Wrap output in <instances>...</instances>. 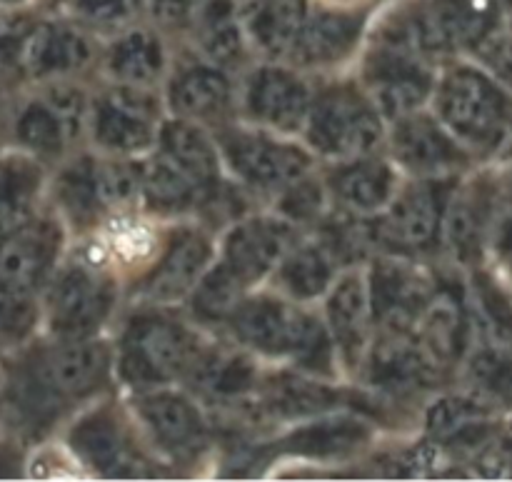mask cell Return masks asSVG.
Returning <instances> with one entry per match:
<instances>
[{
  "instance_id": "19",
  "label": "cell",
  "mask_w": 512,
  "mask_h": 482,
  "mask_svg": "<svg viewBox=\"0 0 512 482\" xmlns=\"http://www.w3.org/2000/svg\"><path fill=\"white\" fill-rule=\"evenodd\" d=\"M140 415L158 443L170 453H193L203 443V420L198 410L180 395H148L140 403Z\"/></svg>"
},
{
  "instance_id": "30",
  "label": "cell",
  "mask_w": 512,
  "mask_h": 482,
  "mask_svg": "<svg viewBox=\"0 0 512 482\" xmlns=\"http://www.w3.org/2000/svg\"><path fill=\"white\" fill-rule=\"evenodd\" d=\"M163 148L165 155L198 185H208L218 173L213 145L205 138L203 130L195 128V125L180 123V120L165 125Z\"/></svg>"
},
{
  "instance_id": "14",
  "label": "cell",
  "mask_w": 512,
  "mask_h": 482,
  "mask_svg": "<svg viewBox=\"0 0 512 482\" xmlns=\"http://www.w3.org/2000/svg\"><path fill=\"white\" fill-rule=\"evenodd\" d=\"M83 100L75 90L58 88L45 100L30 103L18 118V138L35 153H58L65 140L78 133Z\"/></svg>"
},
{
  "instance_id": "43",
  "label": "cell",
  "mask_w": 512,
  "mask_h": 482,
  "mask_svg": "<svg viewBox=\"0 0 512 482\" xmlns=\"http://www.w3.org/2000/svg\"><path fill=\"white\" fill-rule=\"evenodd\" d=\"M203 48L208 50L210 58L220 60V63H233L235 58H240L243 40H240V30L228 10H213L205 18Z\"/></svg>"
},
{
  "instance_id": "7",
  "label": "cell",
  "mask_w": 512,
  "mask_h": 482,
  "mask_svg": "<svg viewBox=\"0 0 512 482\" xmlns=\"http://www.w3.org/2000/svg\"><path fill=\"white\" fill-rule=\"evenodd\" d=\"M495 0H438L410 28V48L450 50L478 45L495 25Z\"/></svg>"
},
{
  "instance_id": "33",
  "label": "cell",
  "mask_w": 512,
  "mask_h": 482,
  "mask_svg": "<svg viewBox=\"0 0 512 482\" xmlns=\"http://www.w3.org/2000/svg\"><path fill=\"white\" fill-rule=\"evenodd\" d=\"M488 228V210L480 190H468L450 203L445 215V238L460 260L478 258Z\"/></svg>"
},
{
  "instance_id": "29",
  "label": "cell",
  "mask_w": 512,
  "mask_h": 482,
  "mask_svg": "<svg viewBox=\"0 0 512 482\" xmlns=\"http://www.w3.org/2000/svg\"><path fill=\"white\" fill-rule=\"evenodd\" d=\"M170 100L180 115L208 118V115H218L228 105L230 85L218 70L193 68L175 80Z\"/></svg>"
},
{
  "instance_id": "51",
  "label": "cell",
  "mask_w": 512,
  "mask_h": 482,
  "mask_svg": "<svg viewBox=\"0 0 512 482\" xmlns=\"http://www.w3.org/2000/svg\"><path fill=\"white\" fill-rule=\"evenodd\" d=\"M15 473L13 455H8V450L0 448V478H8V475Z\"/></svg>"
},
{
  "instance_id": "8",
  "label": "cell",
  "mask_w": 512,
  "mask_h": 482,
  "mask_svg": "<svg viewBox=\"0 0 512 482\" xmlns=\"http://www.w3.org/2000/svg\"><path fill=\"white\" fill-rule=\"evenodd\" d=\"M113 305V290L88 268L60 275L50 298V323L63 338H88L100 328Z\"/></svg>"
},
{
  "instance_id": "47",
  "label": "cell",
  "mask_w": 512,
  "mask_h": 482,
  "mask_svg": "<svg viewBox=\"0 0 512 482\" xmlns=\"http://www.w3.org/2000/svg\"><path fill=\"white\" fill-rule=\"evenodd\" d=\"M78 10L98 25H120L135 13V0H78Z\"/></svg>"
},
{
  "instance_id": "17",
  "label": "cell",
  "mask_w": 512,
  "mask_h": 482,
  "mask_svg": "<svg viewBox=\"0 0 512 482\" xmlns=\"http://www.w3.org/2000/svg\"><path fill=\"white\" fill-rule=\"evenodd\" d=\"M393 148L408 168L420 170V173L448 170L463 160L455 140L435 120L413 113L398 120Z\"/></svg>"
},
{
  "instance_id": "46",
  "label": "cell",
  "mask_w": 512,
  "mask_h": 482,
  "mask_svg": "<svg viewBox=\"0 0 512 482\" xmlns=\"http://www.w3.org/2000/svg\"><path fill=\"white\" fill-rule=\"evenodd\" d=\"M480 55L485 63L493 68L500 80L512 85V28L510 30H490L478 43Z\"/></svg>"
},
{
  "instance_id": "40",
  "label": "cell",
  "mask_w": 512,
  "mask_h": 482,
  "mask_svg": "<svg viewBox=\"0 0 512 482\" xmlns=\"http://www.w3.org/2000/svg\"><path fill=\"white\" fill-rule=\"evenodd\" d=\"M243 293L245 285L220 263L213 273H208L200 280L193 303L195 310L205 315V318H223V315L233 313L238 308Z\"/></svg>"
},
{
  "instance_id": "48",
  "label": "cell",
  "mask_w": 512,
  "mask_h": 482,
  "mask_svg": "<svg viewBox=\"0 0 512 482\" xmlns=\"http://www.w3.org/2000/svg\"><path fill=\"white\" fill-rule=\"evenodd\" d=\"M493 245L500 258L512 263V208L505 210L493 225Z\"/></svg>"
},
{
  "instance_id": "6",
  "label": "cell",
  "mask_w": 512,
  "mask_h": 482,
  "mask_svg": "<svg viewBox=\"0 0 512 482\" xmlns=\"http://www.w3.org/2000/svg\"><path fill=\"white\" fill-rule=\"evenodd\" d=\"M380 120L375 110L350 90L323 95L308 113V138L320 153L355 158L380 143Z\"/></svg>"
},
{
  "instance_id": "15",
  "label": "cell",
  "mask_w": 512,
  "mask_h": 482,
  "mask_svg": "<svg viewBox=\"0 0 512 482\" xmlns=\"http://www.w3.org/2000/svg\"><path fill=\"white\" fill-rule=\"evenodd\" d=\"M73 448L90 468L108 478H143L145 465L130 448L123 430L103 415L83 420L73 430Z\"/></svg>"
},
{
  "instance_id": "36",
  "label": "cell",
  "mask_w": 512,
  "mask_h": 482,
  "mask_svg": "<svg viewBox=\"0 0 512 482\" xmlns=\"http://www.w3.org/2000/svg\"><path fill=\"white\" fill-rule=\"evenodd\" d=\"M280 278L295 298H315L330 285L333 265L320 248H300L285 260Z\"/></svg>"
},
{
  "instance_id": "20",
  "label": "cell",
  "mask_w": 512,
  "mask_h": 482,
  "mask_svg": "<svg viewBox=\"0 0 512 482\" xmlns=\"http://www.w3.org/2000/svg\"><path fill=\"white\" fill-rule=\"evenodd\" d=\"M428 435L438 445L480 448L490 435V410L473 398H443L428 410Z\"/></svg>"
},
{
  "instance_id": "37",
  "label": "cell",
  "mask_w": 512,
  "mask_h": 482,
  "mask_svg": "<svg viewBox=\"0 0 512 482\" xmlns=\"http://www.w3.org/2000/svg\"><path fill=\"white\" fill-rule=\"evenodd\" d=\"M475 305H478V323L485 338L483 343L512 350V305L508 295L493 280L480 275L475 280Z\"/></svg>"
},
{
  "instance_id": "49",
  "label": "cell",
  "mask_w": 512,
  "mask_h": 482,
  "mask_svg": "<svg viewBox=\"0 0 512 482\" xmlns=\"http://www.w3.org/2000/svg\"><path fill=\"white\" fill-rule=\"evenodd\" d=\"M155 13L160 15L168 23H175V20H183L185 13L190 8V0H153Z\"/></svg>"
},
{
  "instance_id": "4",
  "label": "cell",
  "mask_w": 512,
  "mask_h": 482,
  "mask_svg": "<svg viewBox=\"0 0 512 482\" xmlns=\"http://www.w3.org/2000/svg\"><path fill=\"white\" fill-rule=\"evenodd\" d=\"M108 353L100 343L85 338H65L63 345L45 353L30 370L18 400L30 413H43L65 398H80L103 380Z\"/></svg>"
},
{
  "instance_id": "16",
  "label": "cell",
  "mask_w": 512,
  "mask_h": 482,
  "mask_svg": "<svg viewBox=\"0 0 512 482\" xmlns=\"http://www.w3.org/2000/svg\"><path fill=\"white\" fill-rule=\"evenodd\" d=\"M288 230L273 220H250L235 228L225 243L223 265L248 288L263 278L283 255Z\"/></svg>"
},
{
  "instance_id": "34",
  "label": "cell",
  "mask_w": 512,
  "mask_h": 482,
  "mask_svg": "<svg viewBox=\"0 0 512 482\" xmlns=\"http://www.w3.org/2000/svg\"><path fill=\"white\" fill-rule=\"evenodd\" d=\"M138 180L140 195H145L150 203L165 210L188 208L200 188V185L195 183L188 173H183L168 155H165V158L148 160V163L140 165Z\"/></svg>"
},
{
  "instance_id": "5",
  "label": "cell",
  "mask_w": 512,
  "mask_h": 482,
  "mask_svg": "<svg viewBox=\"0 0 512 482\" xmlns=\"http://www.w3.org/2000/svg\"><path fill=\"white\" fill-rule=\"evenodd\" d=\"M195 363V343L180 325L140 318L128 328L120 353V373L133 385H160Z\"/></svg>"
},
{
  "instance_id": "26",
  "label": "cell",
  "mask_w": 512,
  "mask_h": 482,
  "mask_svg": "<svg viewBox=\"0 0 512 482\" xmlns=\"http://www.w3.org/2000/svg\"><path fill=\"white\" fill-rule=\"evenodd\" d=\"M365 438H368V428L360 420H318V423L295 430L283 443V450L293 455H305V458H333V455L350 453L353 448L363 445Z\"/></svg>"
},
{
  "instance_id": "24",
  "label": "cell",
  "mask_w": 512,
  "mask_h": 482,
  "mask_svg": "<svg viewBox=\"0 0 512 482\" xmlns=\"http://www.w3.org/2000/svg\"><path fill=\"white\" fill-rule=\"evenodd\" d=\"M328 318L333 338L348 358L360 353L368 335L370 300L360 275H345L333 288L328 300Z\"/></svg>"
},
{
  "instance_id": "35",
  "label": "cell",
  "mask_w": 512,
  "mask_h": 482,
  "mask_svg": "<svg viewBox=\"0 0 512 482\" xmlns=\"http://www.w3.org/2000/svg\"><path fill=\"white\" fill-rule=\"evenodd\" d=\"M163 68V50L148 33H130L110 53V70L133 85L155 80Z\"/></svg>"
},
{
  "instance_id": "25",
  "label": "cell",
  "mask_w": 512,
  "mask_h": 482,
  "mask_svg": "<svg viewBox=\"0 0 512 482\" xmlns=\"http://www.w3.org/2000/svg\"><path fill=\"white\" fill-rule=\"evenodd\" d=\"M303 23V0H265L253 10L248 28L265 53L293 55Z\"/></svg>"
},
{
  "instance_id": "23",
  "label": "cell",
  "mask_w": 512,
  "mask_h": 482,
  "mask_svg": "<svg viewBox=\"0 0 512 482\" xmlns=\"http://www.w3.org/2000/svg\"><path fill=\"white\" fill-rule=\"evenodd\" d=\"M208 260V240L200 238V235L195 233L178 238L173 243V248H170V253L165 255L163 265L155 270L153 280H150V298L160 300V303H170V300L183 298V295L198 283L200 273L205 270Z\"/></svg>"
},
{
  "instance_id": "28",
  "label": "cell",
  "mask_w": 512,
  "mask_h": 482,
  "mask_svg": "<svg viewBox=\"0 0 512 482\" xmlns=\"http://www.w3.org/2000/svg\"><path fill=\"white\" fill-rule=\"evenodd\" d=\"M88 55V43L65 28H40L23 50L25 65L35 75L70 73L85 65Z\"/></svg>"
},
{
  "instance_id": "12",
  "label": "cell",
  "mask_w": 512,
  "mask_h": 482,
  "mask_svg": "<svg viewBox=\"0 0 512 482\" xmlns=\"http://www.w3.org/2000/svg\"><path fill=\"white\" fill-rule=\"evenodd\" d=\"M370 85H373L375 103L388 118H405L415 113L420 103L433 90V78L428 68L410 58L403 50H388L378 55L370 65Z\"/></svg>"
},
{
  "instance_id": "10",
  "label": "cell",
  "mask_w": 512,
  "mask_h": 482,
  "mask_svg": "<svg viewBox=\"0 0 512 482\" xmlns=\"http://www.w3.org/2000/svg\"><path fill=\"white\" fill-rule=\"evenodd\" d=\"M370 310L373 318L388 333L405 335L418 320L420 310L430 300L428 283L413 268L395 260H380L373 268V288H370Z\"/></svg>"
},
{
  "instance_id": "9",
  "label": "cell",
  "mask_w": 512,
  "mask_h": 482,
  "mask_svg": "<svg viewBox=\"0 0 512 482\" xmlns=\"http://www.w3.org/2000/svg\"><path fill=\"white\" fill-rule=\"evenodd\" d=\"M225 155L235 173L258 188H283L308 170V155L293 145H280L260 135L238 133L225 138Z\"/></svg>"
},
{
  "instance_id": "32",
  "label": "cell",
  "mask_w": 512,
  "mask_h": 482,
  "mask_svg": "<svg viewBox=\"0 0 512 482\" xmlns=\"http://www.w3.org/2000/svg\"><path fill=\"white\" fill-rule=\"evenodd\" d=\"M193 383L210 398H240L255 385V368L245 358L233 353H215L195 360Z\"/></svg>"
},
{
  "instance_id": "31",
  "label": "cell",
  "mask_w": 512,
  "mask_h": 482,
  "mask_svg": "<svg viewBox=\"0 0 512 482\" xmlns=\"http://www.w3.org/2000/svg\"><path fill=\"white\" fill-rule=\"evenodd\" d=\"M338 193L350 208L360 213H373L393 200L395 175L380 160H363L340 173Z\"/></svg>"
},
{
  "instance_id": "45",
  "label": "cell",
  "mask_w": 512,
  "mask_h": 482,
  "mask_svg": "<svg viewBox=\"0 0 512 482\" xmlns=\"http://www.w3.org/2000/svg\"><path fill=\"white\" fill-rule=\"evenodd\" d=\"M475 473L490 480L512 478V440H485L475 458Z\"/></svg>"
},
{
  "instance_id": "38",
  "label": "cell",
  "mask_w": 512,
  "mask_h": 482,
  "mask_svg": "<svg viewBox=\"0 0 512 482\" xmlns=\"http://www.w3.org/2000/svg\"><path fill=\"white\" fill-rule=\"evenodd\" d=\"M470 378L488 398L512 403V350L483 343L470 358Z\"/></svg>"
},
{
  "instance_id": "42",
  "label": "cell",
  "mask_w": 512,
  "mask_h": 482,
  "mask_svg": "<svg viewBox=\"0 0 512 482\" xmlns=\"http://www.w3.org/2000/svg\"><path fill=\"white\" fill-rule=\"evenodd\" d=\"M90 180L100 208H120L140 195L138 170L125 165H90Z\"/></svg>"
},
{
  "instance_id": "3",
  "label": "cell",
  "mask_w": 512,
  "mask_h": 482,
  "mask_svg": "<svg viewBox=\"0 0 512 482\" xmlns=\"http://www.w3.org/2000/svg\"><path fill=\"white\" fill-rule=\"evenodd\" d=\"M235 330L255 350L268 355H290L308 368H325L330 343L323 325L293 305L278 300H250L235 310Z\"/></svg>"
},
{
  "instance_id": "11",
  "label": "cell",
  "mask_w": 512,
  "mask_h": 482,
  "mask_svg": "<svg viewBox=\"0 0 512 482\" xmlns=\"http://www.w3.org/2000/svg\"><path fill=\"white\" fill-rule=\"evenodd\" d=\"M155 100L135 85V88H118L103 98L95 110V138L100 145L118 153H135L148 148L153 140Z\"/></svg>"
},
{
  "instance_id": "39",
  "label": "cell",
  "mask_w": 512,
  "mask_h": 482,
  "mask_svg": "<svg viewBox=\"0 0 512 482\" xmlns=\"http://www.w3.org/2000/svg\"><path fill=\"white\" fill-rule=\"evenodd\" d=\"M268 403L278 413L300 418V415L323 413V410L333 408L338 400H335L333 390L323 388V385L305 383V380L298 378H283L270 388Z\"/></svg>"
},
{
  "instance_id": "2",
  "label": "cell",
  "mask_w": 512,
  "mask_h": 482,
  "mask_svg": "<svg viewBox=\"0 0 512 482\" xmlns=\"http://www.w3.org/2000/svg\"><path fill=\"white\" fill-rule=\"evenodd\" d=\"M445 128L475 148H495L512 125V100L495 80L473 68H455L438 90Z\"/></svg>"
},
{
  "instance_id": "27",
  "label": "cell",
  "mask_w": 512,
  "mask_h": 482,
  "mask_svg": "<svg viewBox=\"0 0 512 482\" xmlns=\"http://www.w3.org/2000/svg\"><path fill=\"white\" fill-rule=\"evenodd\" d=\"M358 35V25L345 15L320 13L313 20H305L300 28L293 55L300 63L323 65L343 58Z\"/></svg>"
},
{
  "instance_id": "21",
  "label": "cell",
  "mask_w": 512,
  "mask_h": 482,
  "mask_svg": "<svg viewBox=\"0 0 512 482\" xmlns=\"http://www.w3.org/2000/svg\"><path fill=\"white\" fill-rule=\"evenodd\" d=\"M438 370L428 363L415 343L403 340L400 333H388L370 355V380L380 388L410 390L428 383Z\"/></svg>"
},
{
  "instance_id": "50",
  "label": "cell",
  "mask_w": 512,
  "mask_h": 482,
  "mask_svg": "<svg viewBox=\"0 0 512 482\" xmlns=\"http://www.w3.org/2000/svg\"><path fill=\"white\" fill-rule=\"evenodd\" d=\"M15 63V40L0 33V78L13 68Z\"/></svg>"
},
{
  "instance_id": "1",
  "label": "cell",
  "mask_w": 512,
  "mask_h": 482,
  "mask_svg": "<svg viewBox=\"0 0 512 482\" xmlns=\"http://www.w3.org/2000/svg\"><path fill=\"white\" fill-rule=\"evenodd\" d=\"M58 250L50 223H20L0 238V335L23 338L35 320L38 293Z\"/></svg>"
},
{
  "instance_id": "18",
  "label": "cell",
  "mask_w": 512,
  "mask_h": 482,
  "mask_svg": "<svg viewBox=\"0 0 512 482\" xmlns=\"http://www.w3.org/2000/svg\"><path fill=\"white\" fill-rule=\"evenodd\" d=\"M413 328L418 333L415 345L435 370L458 358L465 340V315L453 295H430Z\"/></svg>"
},
{
  "instance_id": "41",
  "label": "cell",
  "mask_w": 512,
  "mask_h": 482,
  "mask_svg": "<svg viewBox=\"0 0 512 482\" xmlns=\"http://www.w3.org/2000/svg\"><path fill=\"white\" fill-rule=\"evenodd\" d=\"M33 185L35 175L25 165L0 168V238L23 223Z\"/></svg>"
},
{
  "instance_id": "13",
  "label": "cell",
  "mask_w": 512,
  "mask_h": 482,
  "mask_svg": "<svg viewBox=\"0 0 512 482\" xmlns=\"http://www.w3.org/2000/svg\"><path fill=\"white\" fill-rule=\"evenodd\" d=\"M248 108L263 123L278 130H295L308 120L310 93L303 80L280 68H263L248 88Z\"/></svg>"
},
{
  "instance_id": "44",
  "label": "cell",
  "mask_w": 512,
  "mask_h": 482,
  "mask_svg": "<svg viewBox=\"0 0 512 482\" xmlns=\"http://www.w3.org/2000/svg\"><path fill=\"white\" fill-rule=\"evenodd\" d=\"M108 240L115 253L123 260L145 258L150 253V248H153V233H150V228L133 218H120L118 223L110 225Z\"/></svg>"
},
{
  "instance_id": "22",
  "label": "cell",
  "mask_w": 512,
  "mask_h": 482,
  "mask_svg": "<svg viewBox=\"0 0 512 482\" xmlns=\"http://www.w3.org/2000/svg\"><path fill=\"white\" fill-rule=\"evenodd\" d=\"M440 208L438 195L430 188H410L390 210L385 220V233L393 243L403 248H428L440 230Z\"/></svg>"
}]
</instances>
